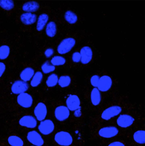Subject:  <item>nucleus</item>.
<instances>
[{"mask_svg":"<svg viewBox=\"0 0 145 146\" xmlns=\"http://www.w3.org/2000/svg\"><path fill=\"white\" fill-rule=\"evenodd\" d=\"M135 108L127 96H114L109 102L103 104L97 113L91 117L90 128L108 122L124 111Z\"/></svg>","mask_w":145,"mask_h":146,"instance_id":"obj_1","label":"nucleus"},{"mask_svg":"<svg viewBox=\"0 0 145 146\" xmlns=\"http://www.w3.org/2000/svg\"><path fill=\"white\" fill-rule=\"evenodd\" d=\"M144 118L136 108L128 110L108 122L128 131L144 124Z\"/></svg>","mask_w":145,"mask_h":146,"instance_id":"obj_2","label":"nucleus"},{"mask_svg":"<svg viewBox=\"0 0 145 146\" xmlns=\"http://www.w3.org/2000/svg\"><path fill=\"white\" fill-rule=\"evenodd\" d=\"M92 140L101 141L118 137H124L127 132L115 125L107 122L91 129Z\"/></svg>","mask_w":145,"mask_h":146,"instance_id":"obj_3","label":"nucleus"},{"mask_svg":"<svg viewBox=\"0 0 145 146\" xmlns=\"http://www.w3.org/2000/svg\"><path fill=\"white\" fill-rule=\"evenodd\" d=\"M125 138L129 146H145V124L128 131Z\"/></svg>","mask_w":145,"mask_h":146,"instance_id":"obj_4","label":"nucleus"},{"mask_svg":"<svg viewBox=\"0 0 145 146\" xmlns=\"http://www.w3.org/2000/svg\"><path fill=\"white\" fill-rule=\"evenodd\" d=\"M114 81L109 75L104 74L100 76L97 88L104 96L112 90L114 85Z\"/></svg>","mask_w":145,"mask_h":146,"instance_id":"obj_5","label":"nucleus"},{"mask_svg":"<svg viewBox=\"0 0 145 146\" xmlns=\"http://www.w3.org/2000/svg\"><path fill=\"white\" fill-rule=\"evenodd\" d=\"M103 97L100 91L96 87H93L91 90L90 94V99L92 109L97 112L101 108L103 103Z\"/></svg>","mask_w":145,"mask_h":146,"instance_id":"obj_6","label":"nucleus"},{"mask_svg":"<svg viewBox=\"0 0 145 146\" xmlns=\"http://www.w3.org/2000/svg\"><path fill=\"white\" fill-rule=\"evenodd\" d=\"M1 139L11 146H24L25 144L22 137L13 131L11 130L5 138Z\"/></svg>","mask_w":145,"mask_h":146,"instance_id":"obj_7","label":"nucleus"},{"mask_svg":"<svg viewBox=\"0 0 145 146\" xmlns=\"http://www.w3.org/2000/svg\"><path fill=\"white\" fill-rule=\"evenodd\" d=\"M37 121L33 116L30 115H24L21 117L18 122V126L12 131L19 130L21 128H33L36 126Z\"/></svg>","mask_w":145,"mask_h":146,"instance_id":"obj_8","label":"nucleus"},{"mask_svg":"<svg viewBox=\"0 0 145 146\" xmlns=\"http://www.w3.org/2000/svg\"><path fill=\"white\" fill-rule=\"evenodd\" d=\"M75 42V40L73 38L68 37L64 38L58 46V52L62 54L68 52L74 46Z\"/></svg>","mask_w":145,"mask_h":146,"instance_id":"obj_9","label":"nucleus"},{"mask_svg":"<svg viewBox=\"0 0 145 146\" xmlns=\"http://www.w3.org/2000/svg\"><path fill=\"white\" fill-rule=\"evenodd\" d=\"M54 139L59 145L64 146L70 145L73 142V139L71 135L68 132L61 131L55 135Z\"/></svg>","mask_w":145,"mask_h":146,"instance_id":"obj_10","label":"nucleus"},{"mask_svg":"<svg viewBox=\"0 0 145 146\" xmlns=\"http://www.w3.org/2000/svg\"><path fill=\"white\" fill-rule=\"evenodd\" d=\"M96 146H129L124 137H118L100 141Z\"/></svg>","mask_w":145,"mask_h":146,"instance_id":"obj_11","label":"nucleus"},{"mask_svg":"<svg viewBox=\"0 0 145 146\" xmlns=\"http://www.w3.org/2000/svg\"><path fill=\"white\" fill-rule=\"evenodd\" d=\"M28 141L32 144L37 146H41L44 141L40 135L36 131L33 130L28 132L26 136Z\"/></svg>","mask_w":145,"mask_h":146,"instance_id":"obj_12","label":"nucleus"},{"mask_svg":"<svg viewBox=\"0 0 145 146\" xmlns=\"http://www.w3.org/2000/svg\"><path fill=\"white\" fill-rule=\"evenodd\" d=\"M54 127V125L52 121L50 119H46L40 123L38 129L42 134L47 135L53 131Z\"/></svg>","mask_w":145,"mask_h":146,"instance_id":"obj_13","label":"nucleus"},{"mask_svg":"<svg viewBox=\"0 0 145 146\" xmlns=\"http://www.w3.org/2000/svg\"><path fill=\"white\" fill-rule=\"evenodd\" d=\"M17 101L19 104L25 108L30 107L33 103L32 96L26 93L20 94L17 97Z\"/></svg>","mask_w":145,"mask_h":146,"instance_id":"obj_14","label":"nucleus"},{"mask_svg":"<svg viewBox=\"0 0 145 146\" xmlns=\"http://www.w3.org/2000/svg\"><path fill=\"white\" fill-rule=\"evenodd\" d=\"M66 104L68 109L73 111L81 108L80 102L78 97L75 95H70L67 98Z\"/></svg>","mask_w":145,"mask_h":146,"instance_id":"obj_15","label":"nucleus"},{"mask_svg":"<svg viewBox=\"0 0 145 146\" xmlns=\"http://www.w3.org/2000/svg\"><path fill=\"white\" fill-rule=\"evenodd\" d=\"M34 113L38 120L41 121L44 120L46 117L47 113L45 105L42 102L38 103L34 108Z\"/></svg>","mask_w":145,"mask_h":146,"instance_id":"obj_16","label":"nucleus"},{"mask_svg":"<svg viewBox=\"0 0 145 146\" xmlns=\"http://www.w3.org/2000/svg\"><path fill=\"white\" fill-rule=\"evenodd\" d=\"M69 115V110L65 106H60L55 109V116L59 121H62L66 120L68 117Z\"/></svg>","mask_w":145,"mask_h":146,"instance_id":"obj_17","label":"nucleus"},{"mask_svg":"<svg viewBox=\"0 0 145 146\" xmlns=\"http://www.w3.org/2000/svg\"><path fill=\"white\" fill-rule=\"evenodd\" d=\"M28 88V85L27 83L19 80L14 83L11 87V90L13 93L18 94L25 92Z\"/></svg>","mask_w":145,"mask_h":146,"instance_id":"obj_18","label":"nucleus"},{"mask_svg":"<svg viewBox=\"0 0 145 146\" xmlns=\"http://www.w3.org/2000/svg\"><path fill=\"white\" fill-rule=\"evenodd\" d=\"M81 56V61L83 64L89 63L91 60L92 57V52L91 48L87 46L83 47L80 50Z\"/></svg>","mask_w":145,"mask_h":146,"instance_id":"obj_19","label":"nucleus"},{"mask_svg":"<svg viewBox=\"0 0 145 146\" xmlns=\"http://www.w3.org/2000/svg\"><path fill=\"white\" fill-rule=\"evenodd\" d=\"M37 19V16L34 14L27 12L23 14L21 16V20L25 25H28L34 23Z\"/></svg>","mask_w":145,"mask_h":146,"instance_id":"obj_20","label":"nucleus"},{"mask_svg":"<svg viewBox=\"0 0 145 146\" xmlns=\"http://www.w3.org/2000/svg\"><path fill=\"white\" fill-rule=\"evenodd\" d=\"M40 7L38 3L35 1H30L24 3L23 6V10L28 13L34 12L38 10Z\"/></svg>","mask_w":145,"mask_h":146,"instance_id":"obj_21","label":"nucleus"},{"mask_svg":"<svg viewBox=\"0 0 145 146\" xmlns=\"http://www.w3.org/2000/svg\"><path fill=\"white\" fill-rule=\"evenodd\" d=\"M49 19L48 15L43 13L40 15L38 19L36 25V29L39 31H42L44 28Z\"/></svg>","mask_w":145,"mask_h":146,"instance_id":"obj_22","label":"nucleus"},{"mask_svg":"<svg viewBox=\"0 0 145 146\" xmlns=\"http://www.w3.org/2000/svg\"><path fill=\"white\" fill-rule=\"evenodd\" d=\"M34 73V71L32 68L30 67L26 68L21 73L20 78L24 81H28L32 78Z\"/></svg>","mask_w":145,"mask_h":146,"instance_id":"obj_23","label":"nucleus"},{"mask_svg":"<svg viewBox=\"0 0 145 146\" xmlns=\"http://www.w3.org/2000/svg\"><path fill=\"white\" fill-rule=\"evenodd\" d=\"M56 25L54 22L50 21L47 24L46 28V33L48 36L54 37L56 34Z\"/></svg>","mask_w":145,"mask_h":146,"instance_id":"obj_24","label":"nucleus"},{"mask_svg":"<svg viewBox=\"0 0 145 146\" xmlns=\"http://www.w3.org/2000/svg\"><path fill=\"white\" fill-rule=\"evenodd\" d=\"M64 17L66 20L70 24L75 23L78 19L77 17L76 14L70 10L67 11L65 12Z\"/></svg>","mask_w":145,"mask_h":146,"instance_id":"obj_25","label":"nucleus"},{"mask_svg":"<svg viewBox=\"0 0 145 146\" xmlns=\"http://www.w3.org/2000/svg\"><path fill=\"white\" fill-rule=\"evenodd\" d=\"M42 78L43 75L40 72H36L35 74L31 81V86L33 87L37 86L41 83Z\"/></svg>","mask_w":145,"mask_h":146,"instance_id":"obj_26","label":"nucleus"},{"mask_svg":"<svg viewBox=\"0 0 145 146\" xmlns=\"http://www.w3.org/2000/svg\"><path fill=\"white\" fill-rule=\"evenodd\" d=\"M58 82L57 75L55 74H52L48 77L46 81V84L48 86L52 87L56 85Z\"/></svg>","mask_w":145,"mask_h":146,"instance_id":"obj_27","label":"nucleus"},{"mask_svg":"<svg viewBox=\"0 0 145 146\" xmlns=\"http://www.w3.org/2000/svg\"><path fill=\"white\" fill-rule=\"evenodd\" d=\"M71 78L68 76H63L60 77L58 81L59 85L62 88L69 86L71 82Z\"/></svg>","mask_w":145,"mask_h":146,"instance_id":"obj_28","label":"nucleus"},{"mask_svg":"<svg viewBox=\"0 0 145 146\" xmlns=\"http://www.w3.org/2000/svg\"><path fill=\"white\" fill-rule=\"evenodd\" d=\"M66 59L61 56H56L53 57L51 60V62L54 66H60L64 64L66 62Z\"/></svg>","mask_w":145,"mask_h":146,"instance_id":"obj_29","label":"nucleus"},{"mask_svg":"<svg viewBox=\"0 0 145 146\" xmlns=\"http://www.w3.org/2000/svg\"><path fill=\"white\" fill-rule=\"evenodd\" d=\"M55 67L48 61L44 62L41 66V69L45 74H47L54 70Z\"/></svg>","mask_w":145,"mask_h":146,"instance_id":"obj_30","label":"nucleus"},{"mask_svg":"<svg viewBox=\"0 0 145 146\" xmlns=\"http://www.w3.org/2000/svg\"><path fill=\"white\" fill-rule=\"evenodd\" d=\"M10 52V48L7 45H4L0 47V59L3 60L8 56Z\"/></svg>","mask_w":145,"mask_h":146,"instance_id":"obj_31","label":"nucleus"},{"mask_svg":"<svg viewBox=\"0 0 145 146\" xmlns=\"http://www.w3.org/2000/svg\"><path fill=\"white\" fill-rule=\"evenodd\" d=\"M0 6L3 9L9 10L14 7V3L12 0H0Z\"/></svg>","mask_w":145,"mask_h":146,"instance_id":"obj_32","label":"nucleus"},{"mask_svg":"<svg viewBox=\"0 0 145 146\" xmlns=\"http://www.w3.org/2000/svg\"><path fill=\"white\" fill-rule=\"evenodd\" d=\"M100 76L97 74L93 75L90 79V82L91 85L93 87L97 88Z\"/></svg>","mask_w":145,"mask_h":146,"instance_id":"obj_33","label":"nucleus"},{"mask_svg":"<svg viewBox=\"0 0 145 146\" xmlns=\"http://www.w3.org/2000/svg\"><path fill=\"white\" fill-rule=\"evenodd\" d=\"M81 56L80 53L76 52H74L72 56L73 61L75 62H78L81 60Z\"/></svg>","mask_w":145,"mask_h":146,"instance_id":"obj_34","label":"nucleus"},{"mask_svg":"<svg viewBox=\"0 0 145 146\" xmlns=\"http://www.w3.org/2000/svg\"><path fill=\"white\" fill-rule=\"evenodd\" d=\"M54 53L53 49L51 48H47L44 52V54L45 56L47 58H49L51 57Z\"/></svg>","mask_w":145,"mask_h":146,"instance_id":"obj_35","label":"nucleus"},{"mask_svg":"<svg viewBox=\"0 0 145 146\" xmlns=\"http://www.w3.org/2000/svg\"><path fill=\"white\" fill-rule=\"evenodd\" d=\"M5 69V64L2 62H0V77L1 76Z\"/></svg>","mask_w":145,"mask_h":146,"instance_id":"obj_36","label":"nucleus"},{"mask_svg":"<svg viewBox=\"0 0 145 146\" xmlns=\"http://www.w3.org/2000/svg\"><path fill=\"white\" fill-rule=\"evenodd\" d=\"M81 107L76 110L75 111L74 115L76 117H80L81 115Z\"/></svg>","mask_w":145,"mask_h":146,"instance_id":"obj_37","label":"nucleus"},{"mask_svg":"<svg viewBox=\"0 0 145 146\" xmlns=\"http://www.w3.org/2000/svg\"><path fill=\"white\" fill-rule=\"evenodd\" d=\"M0 146H11L5 142L1 139H0Z\"/></svg>","mask_w":145,"mask_h":146,"instance_id":"obj_38","label":"nucleus"},{"mask_svg":"<svg viewBox=\"0 0 145 146\" xmlns=\"http://www.w3.org/2000/svg\"><path fill=\"white\" fill-rule=\"evenodd\" d=\"M35 146L32 145V146Z\"/></svg>","mask_w":145,"mask_h":146,"instance_id":"obj_39","label":"nucleus"}]
</instances>
